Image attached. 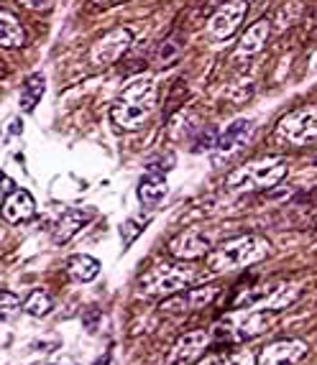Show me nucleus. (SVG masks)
Returning <instances> with one entry per match:
<instances>
[{
	"label": "nucleus",
	"instance_id": "f257e3e1",
	"mask_svg": "<svg viewBox=\"0 0 317 365\" xmlns=\"http://www.w3.org/2000/svg\"><path fill=\"white\" fill-rule=\"evenodd\" d=\"M154 108H156V79L141 74L123 87L121 98L110 110V118L118 128L136 130L149 120Z\"/></svg>",
	"mask_w": 317,
	"mask_h": 365
},
{
	"label": "nucleus",
	"instance_id": "f03ea898",
	"mask_svg": "<svg viewBox=\"0 0 317 365\" xmlns=\"http://www.w3.org/2000/svg\"><path fill=\"white\" fill-rule=\"evenodd\" d=\"M266 256H268V240H263L258 235H243L226 245H220L218 250H210L208 268L213 274H226V271H236V268L253 266V263H258Z\"/></svg>",
	"mask_w": 317,
	"mask_h": 365
},
{
	"label": "nucleus",
	"instance_id": "7ed1b4c3",
	"mask_svg": "<svg viewBox=\"0 0 317 365\" xmlns=\"http://www.w3.org/2000/svg\"><path fill=\"white\" fill-rule=\"evenodd\" d=\"M287 161L284 158H258L248 164L238 166L226 179V187L236 195L243 192H256V189H271L287 177Z\"/></svg>",
	"mask_w": 317,
	"mask_h": 365
},
{
	"label": "nucleus",
	"instance_id": "20e7f679",
	"mask_svg": "<svg viewBox=\"0 0 317 365\" xmlns=\"http://www.w3.org/2000/svg\"><path fill=\"white\" fill-rule=\"evenodd\" d=\"M276 324V312L271 309H248V312H233V314L223 317L215 324V337L228 342H243L251 337H258L268 329H274Z\"/></svg>",
	"mask_w": 317,
	"mask_h": 365
},
{
	"label": "nucleus",
	"instance_id": "39448f33",
	"mask_svg": "<svg viewBox=\"0 0 317 365\" xmlns=\"http://www.w3.org/2000/svg\"><path fill=\"white\" fill-rule=\"evenodd\" d=\"M197 279V274L189 266H171V263H156L141 276L139 292L146 297H171L182 292Z\"/></svg>",
	"mask_w": 317,
	"mask_h": 365
},
{
	"label": "nucleus",
	"instance_id": "423d86ee",
	"mask_svg": "<svg viewBox=\"0 0 317 365\" xmlns=\"http://www.w3.org/2000/svg\"><path fill=\"white\" fill-rule=\"evenodd\" d=\"M276 133L294 146H305L317 140V105L299 108L289 115H284L276 125Z\"/></svg>",
	"mask_w": 317,
	"mask_h": 365
},
{
	"label": "nucleus",
	"instance_id": "0eeeda50",
	"mask_svg": "<svg viewBox=\"0 0 317 365\" xmlns=\"http://www.w3.org/2000/svg\"><path fill=\"white\" fill-rule=\"evenodd\" d=\"M131 41H134V34L129 29H113L108 34L95 41V46L90 49V61L95 67H108L113 61L121 59L126 51H129Z\"/></svg>",
	"mask_w": 317,
	"mask_h": 365
},
{
	"label": "nucleus",
	"instance_id": "6e6552de",
	"mask_svg": "<svg viewBox=\"0 0 317 365\" xmlns=\"http://www.w3.org/2000/svg\"><path fill=\"white\" fill-rule=\"evenodd\" d=\"M246 13H248V0H226L208 21L210 38L223 41V38L233 36V31L241 26V21L246 19Z\"/></svg>",
	"mask_w": 317,
	"mask_h": 365
},
{
	"label": "nucleus",
	"instance_id": "1a4fd4ad",
	"mask_svg": "<svg viewBox=\"0 0 317 365\" xmlns=\"http://www.w3.org/2000/svg\"><path fill=\"white\" fill-rule=\"evenodd\" d=\"M251 133H253V120H251V118H236V120L218 135V143H215V148H213L215 164H220L223 158H231L233 153L251 138Z\"/></svg>",
	"mask_w": 317,
	"mask_h": 365
},
{
	"label": "nucleus",
	"instance_id": "9d476101",
	"mask_svg": "<svg viewBox=\"0 0 317 365\" xmlns=\"http://www.w3.org/2000/svg\"><path fill=\"white\" fill-rule=\"evenodd\" d=\"M169 253L174 258H182V261H197V258L210 253V237L197 227L184 230L169 243Z\"/></svg>",
	"mask_w": 317,
	"mask_h": 365
},
{
	"label": "nucleus",
	"instance_id": "9b49d317",
	"mask_svg": "<svg viewBox=\"0 0 317 365\" xmlns=\"http://www.w3.org/2000/svg\"><path fill=\"white\" fill-rule=\"evenodd\" d=\"M218 297V287H197L187 289L184 294H171L164 297L161 309L164 312H187V309H202V307L213 304V299Z\"/></svg>",
	"mask_w": 317,
	"mask_h": 365
},
{
	"label": "nucleus",
	"instance_id": "f8f14e48",
	"mask_svg": "<svg viewBox=\"0 0 317 365\" xmlns=\"http://www.w3.org/2000/svg\"><path fill=\"white\" fill-rule=\"evenodd\" d=\"M210 340H213V337H210L205 329H195V332L182 335L174 342V347H171L169 365H184V363H189V360L200 358V355L205 353V347L210 345Z\"/></svg>",
	"mask_w": 317,
	"mask_h": 365
},
{
	"label": "nucleus",
	"instance_id": "ddd939ff",
	"mask_svg": "<svg viewBox=\"0 0 317 365\" xmlns=\"http://www.w3.org/2000/svg\"><path fill=\"white\" fill-rule=\"evenodd\" d=\"M307 353V345L302 340H279L263 347L258 365H294Z\"/></svg>",
	"mask_w": 317,
	"mask_h": 365
},
{
	"label": "nucleus",
	"instance_id": "4468645a",
	"mask_svg": "<svg viewBox=\"0 0 317 365\" xmlns=\"http://www.w3.org/2000/svg\"><path fill=\"white\" fill-rule=\"evenodd\" d=\"M169 192V184H166V177L161 171L149 169L139 182V200L146 205V207H158L161 200Z\"/></svg>",
	"mask_w": 317,
	"mask_h": 365
},
{
	"label": "nucleus",
	"instance_id": "2eb2a0df",
	"mask_svg": "<svg viewBox=\"0 0 317 365\" xmlns=\"http://www.w3.org/2000/svg\"><path fill=\"white\" fill-rule=\"evenodd\" d=\"M34 212H36V202L26 189H13L11 195L6 197V202H3V217L8 222H24Z\"/></svg>",
	"mask_w": 317,
	"mask_h": 365
},
{
	"label": "nucleus",
	"instance_id": "dca6fc26",
	"mask_svg": "<svg viewBox=\"0 0 317 365\" xmlns=\"http://www.w3.org/2000/svg\"><path fill=\"white\" fill-rule=\"evenodd\" d=\"M87 220H90V212H82V210H64L61 217L56 220L54 230H51V240H54L56 245L67 243L74 232H79L85 227Z\"/></svg>",
	"mask_w": 317,
	"mask_h": 365
},
{
	"label": "nucleus",
	"instance_id": "f3484780",
	"mask_svg": "<svg viewBox=\"0 0 317 365\" xmlns=\"http://www.w3.org/2000/svg\"><path fill=\"white\" fill-rule=\"evenodd\" d=\"M268 31H271V24L266 19L256 21V24L251 26L248 31L243 34L241 43H238V51L236 56H253L266 46V38H268Z\"/></svg>",
	"mask_w": 317,
	"mask_h": 365
},
{
	"label": "nucleus",
	"instance_id": "a211bd4d",
	"mask_svg": "<svg viewBox=\"0 0 317 365\" xmlns=\"http://www.w3.org/2000/svg\"><path fill=\"white\" fill-rule=\"evenodd\" d=\"M26 43V31L19 19L8 11H0V46L6 49H19Z\"/></svg>",
	"mask_w": 317,
	"mask_h": 365
},
{
	"label": "nucleus",
	"instance_id": "6ab92c4d",
	"mask_svg": "<svg viewBox=\"0 0 317 365\" xmlns=\"http://www.w3.org/2000/svg\"><path fill=\"white\" fill-rule=\"evenodd\" d=\"M44 92H46V77H44L41 72H34L24 82V87H21V98H19L21 110H24V113H31V110L41 103Z\"/></svg>",
	"mask_w": 317,
	"mask_h": 365
},
{
	"label": "nucleus",
	"instance_id": "aec40b11",
	"mask_svg": "<svg viewBox=\"0 0 317 365\" xmlns=\"http://www.w3.org/2000/svg\"><path fill=\"white\" fill-rule=\"evenodd\" d=\"M64 271L69 274V279L79 281V284H87V281L98 279L100 274V263L95 261L92 256H85V253H79V256H72L64 266Z\"/></svg>",
	"mask_w": 317,
	"mask_h": 365
},
{
	"label": "nucleus",
	"instance_id": "412c9836",
	"mask_svg": "<svg viewBox=\"0 0 317 365\" xmlns=\"http://www.w3.org/2000/svg\"><path fill=\"white\" fill-rule=\"evenodd\" d=\"M197 365H256V358L251 350H236V353H220L200 360Z\"/></svg>",
	"mask_w": 317,
	"mask_h": 365
},
{
	"label": "nucleus",
	"instance_id": "4be33fe9",
	"mask_svg": "<svg viewBox=\"0 0 317 365\" xmlns=\"http://www.w3.org/2000/svg\"><path fill=\"white\" fill-rule=\"evenodd\" d=\"M21 309H24L26 314H31V317H46V314H51L54 304H51V299H49V294H46V292H31Z\"/></svg>",
	"mask_w": 317,
	"mask_h": 365
},
{
	"label": "nucleus",
	"instance_id": "5701e85b",
	"mask_svg": "<svg viewBox=\"0 0 317 365\" xmlns=\"http://www.w3.org/2000/svg\"><path fill=\"white\" fill-rule=\"evenodd\" d=\"M21 309V299L8 289H0V319H11Z\"/></svg>",
	"mask_w": 317,
	"mask_h": 365
},
{
	"label": "nucleus",
	"instance_id": "b1692460",
	"mask_svg": "<svg viewBox=\"0 0 317 365\" xmlns=\"http://www.w3.org/2000/svg\"><path fill=\"white\" fill-rule=\"evenodd\" d=\"M215 143H218V133H215V128H208V130H202V133L195 138V146H192V151H197V153L213 151Z\"/></svg>",
	"mask_w": 317,
	"mask_h": 365
},
{
	"label": "nucleus",
	"instance_id": "393cba45",
	"mask_svg": "<svg viewBox=\"0 0 317 365\" xmlns=\"http://www.w3.org/2000/svg\"><path fill=\"white\" fill-rule=\"evenodd\" d=\"M179 54V43L174 41V38H169V41H164L161 46H158L156 51V64H171V59Z\"/></svg>",
	"mask_w": 317,
	"mask_h": 365
},
{
	"label": "nucleus",
	"instance_id": "a878e982",
	"mask_svg": "<svg viewBox=\"0 0 317 365\" xmlns=\"http://www.w3.org/2000/svg\"><path fill=\"white\" fill-rule=\"evenodd\" d=\"M146 227V222H139V220H129L126 225L121 227V237H123V245H131L136 240V235H139L141 230Z\"/></svg>",
	"mask_w": 317,
	"mask_h": 365
},
{
	"label": "nucleus",
	"instance_id": "bb28decb",
	"mask_svg": "<svg viewBox=\"0 0 317 365\" xmlns=\"http://www.w3.org/2000/svg\"><path fill=\"white\" fill-rule=\"evenodd\" d=\"M19 3L29 11H46L51 6V0H19Z\"/></svg>",
	"mask_w": 317,
	"mask_h": 365
},
{
	"label": "nucleus",
	"instance_id": "cd10ccee",
	"mask_svg": "<svg viewBox=\"0 0 317 365\" xmlns=\"http://www.w3.org/2000/svg\"><path fill=\"white\" fill-rule=\"evenodd\" d=\"M98 8H110V6H118V3H126V0H92Z\"/></svg>",
	"mask_w": 317,
	"mask_h": 365
},
{
	"label": "nucleus",
	"instance_id": "c85d7f7f",
	"mask_svg": "<svg viewBox=\"0 0 317 365\" xmlns=\"http://www.w3.org/2000/svg\"><path fill=\"white\" fill-rule=\"evenodd\" d=\"M95 365H110V358H108V355H105V358H103V360H98V363H95Z\"/></svg>",
	"mask_w": 317,
	"mask_h": 365
}]
</instances>
